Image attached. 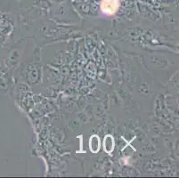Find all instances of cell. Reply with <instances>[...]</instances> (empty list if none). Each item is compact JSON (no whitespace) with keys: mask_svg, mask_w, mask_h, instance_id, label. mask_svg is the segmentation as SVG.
<instances>
[{"mask_svg":"<svg viewBox=\"0 0 179 178\" xmlns=\"http://www.w3.org/2000/svg\"><path fill=\"white\" fill-rule=\"evenodd\" d=\"M119 8L118 0H103L102 2V10L106 15H114Z\"/></svg>","mask_w":179,"mask_h":178,"instance_id":"1","label":"cell"},{"mask_svg":"<svg viewBox=\"0 0 179 178\" xmlns=\"http://www.w3.org/2000/svg\"><path fill=\"white\" fill-rule=\"evenodd\" d=\"M103 146H104V150L107 153H112L114 149V140L113 137L110 134L106 135L104 138L103 142Z\"/></svg>","mask_w":179,"mask_h":178,"instance_id":"3","label":"cell"},{"mask_svg":"<svg viewBox=\"0 0 179 178\" xmlns=\"http://www.w3.org/2000/svg\"><path fill=\"white\" fill-rule=\"evenodd\" d=\"M100 138L96 134H94L90 137L89 140V148L93 153H97L100 150Z\"/></svg>","mask_w":179,"mask_h":178,"instance_id":"2","label":"cell"}]
</instances>
